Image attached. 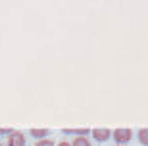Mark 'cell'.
<instances>
[{
    "label": "cell",
    "mask_w": 148,
    "mask_h": 146,
    "mask_svg": "<svg viewBox=\"0 0 148 146\" xmlns=\"http://www.w3.org/2000/svg\"><path fill=\"white\" fill-rule=\"evenodd\" d=\"M71 146H90V142L87 141V136H79V138H75V141H73Z\"/></svg>",
    "instance_id": "5b68a950"
},
{
    "label": "cell",
    "mask_w": 148,
    "mask_h": 146,
    "mask_svg": "<svg viewBox=\"0 0 148 146\" xmlns=\"http://www.w3.org/2000/svg\"><path fill=\"white\" fill-rule=\"evenodd\" d=\"M31 135H33L35 138H40V136L48 135V131H46V129H33V131H31Z\"/></svg>",
    "instance_id": "8992f818"
},
{
    "label": "cell",
    "mask_w": 148,
    "mask_h": 146,
    "mask_svg": "<svg viewBox=\"0 0 148 146\" xmlns=\"http://www.w3.org/2000/svg\"><path fill=\"white\" fill-rule=\"evenodd\" d=\"M131 136H133L131 129H117V131L114 133V138H115L117 142H121V144L129 142V141H131Z\"/></svg>",
    "instance_id": "7a4b0ae2"
},
{
    "label": "cell",
    "mask_w": 148,
    "mask_h": 146,
    "mask_svg": "<svg viewBox=\"0 0 148 146\" xmlns=\"http://www.w3.org/2000/svg\"><path fill=\"white\" fill-rule=\"evenodd\" d=\"M58 146H71V144H69V142H60Z\"/></svg>",
    "instance_id": "ba28073f"
},
{
    "label": "cell",
    "mask_w": 148,
    "mask_h": 146,
    "mask_svg": "<svg viewBox=\"0 0 148 146\" xmlns=\"http://www.w3.org/2000/svg\"><path fill=\"white\" fill-rule=\"evenodd\" d=\"M110 135H112V133H110L108 129H94V131H92V136H94L98 142L108 141V138H110Z\"/></svg>",
    "instance_id": "3957f363"
},
{
    "label": "cell",
    "mask_w": 148,
    "mask_h": 146,
    "mask_svg": "<svg viewBox=\"0 0 148 146\" xmlns=\"http://www.w3.org/2000/svg\"><path fill=\"white\" fill-rule=\"evenodd\" d=\"M138 141L143 142L144 146H148V129H143V131H138Z\"/></svg>",
    "instance_id": "277c9868"
},
{
    "label": "cell",
    "mask_w": 148,
    "mask_h": 146,
    "mask_svg": "<svg viewBox=\"0 0 148 146\" xmlns=\"http://www.w3.org/2000/svg\"><path fill=\"white\" fill-rule=\"evenodd\" d=\"M8 146H25V136L19 131H10L8 133Z\"/></svg>",
    "instance_id": "6da1fadb"
},
{
    "label": "cell",
    "mask_w": 148,
    "mask_h": 146,
    "mask_svg": "<svg viewBox=\"0 0 148 146\" xmlns=\"http://www.w3.org/2000/svg\"><path fill=\"white\" fill-rule=\"evenodd\" d=\"M35 146H54V142L52 141H38Z\"/></svg>",
    "instance_id": "52a82bcc"
}]
</instances>
